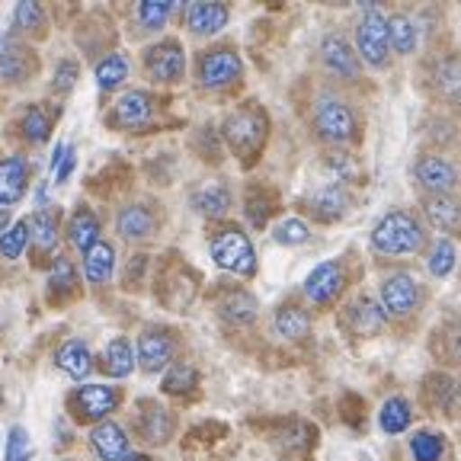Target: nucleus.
Masks as SVG:
<instances>
[{
  "label": "nucleus",
  "mask_w": 461,
  "mask_h": 461,
  "mask_svg": "<svg viewBox=\"0 0 461 461\" xmlns=\"http://www.w3.org/2000/svg\"><path fill=\"white\" fill-rule=\"evenodd\" d=\"M420 244H423V228L407 212H391L372 230V247L382 253H391V257L420 250Z\"/></svg>",
  "instance_id": "nucleus-1"
},
{
  "label": "nucleus",
  "mask_w": 461,
  "mask_h": 461,
  "mask_svg": "<svg viewBox=\"0 0 461 461\" xmlns=\"http://www.w3.org/2000/svg\"><path fill=\"white\" fill-rule=\"evenodd\" d=\"M212 259L221 269H228V273H238V276L257 273V253H253L247 234L238 228H224L212 238Z\"/></svg>",
  "instance_id": "nucleus-2"
},
{
  "label": "nucleus",
  "mask_w": 461,
  "mask_h": 461,
  "mask_svg": "<svg viewBox=\"0 0 461 461\" xmlns=\"http://www.w3.org/2000/svg\"><path fill=\"white\" fill-rule=\"evenodd\" d=\"M224 138H228V144L240 158L253 160V154L259 151V144L267 138V119L253 106L238 109V113L228 115V122H224Z\"/></svg>",
  "instance_id": "nucleus-3"
},
{
  "label": "nucleus",
  "mask_w": 461,
  "mask_h": 461,
  "mask_svg": "<svg viewBox=\"0 0 461 461\" xmlns=\"http://www.w3.org/2000/svg\"><path fill=\"white\" fill-rule=\"evenodd\" d=\"M391 51V20H384L382 10H375L372 4H366V16L359 23V55L368 65L382 68L388 65Z\"/></svg>",
  "instance_id": "nucleus-4"
},
{
  "label": "nucleus",
  "mask_w": 461,
  "mask_h": 461,
  "mask_svg": "<svg viewBox=\"0 0 461 461\" xmlns=\"http://www.w3.org/2000/svg\"><path fill=\"white\" fill-rule=\"evenodd\" d=\"M314 125L327 141L343 144V141L353 138L356 115H353V109L346 106L343 100H337V96H321L317 106H314Z\"/></svg>",
  "instance_id": "nucleus-5"
},
{
  "label": "nucleus",
  "mask_w": 461,
  "mask_h": 461,
  "mask_svg": "<svg viewBox=\"0 0 461 461\" xmlns=\"http://www.w3.org/2000/svg\"><path fill=\"white\" fill-rule=\"evenodd\" d=\"M144 68L154 80L160 84H176L186 71V55H183V45L167 39V42L154 45V49L144 51Z\"/></svg>",
  "instance_id": "nucleus-6"
},
{
  "label": "nucleus",
  "mask_w": 461,
  "mask_h": 461,
  "mask_svg": "<svg viewBox=\"0 0 461 461\" xmlns=\"http://www.w3.org/2000/svg\"><path fill=\"white\" fill-rule=\"evenodd\" d=\"M199 77L205 86L218 90V86H228L240 77V58L234 55L230 49H215V51H205L199 65Z\"/></svg>",
  "instance_id": "nucleus-7"
},
{
  "label": "nucleus",
  "mask_w": 461,
  "mask_h": 461,
  "mask_svg": "<svg viewBox=\"0 0 461 461\" xmlns=\"http://www.w3.org/2000/svg\"><path fill=\"white\" fill-rule=\"evenodd\" d=\"M382 304H384V311H388V314H394V317L413 314V308L420 304L417 282H413L407 273H397V276H391V279H384Z\"/></svg>",
  "instance_id": "nucleus-8"
},
{
  "label": "nucleus",
  "mask_w": 461,
  "mask_h": 461,
  "mask_svg": "<svg viewBox=\"0 0 461 461\" xmlns=\"http://www.w3.org/2000/svg\"><path fill=\"white\" fill-rule=\"evenodd\" d=\"M115 403H119V391L109 384H84L74 394V407L84 420H103L115 411Z\"/></svg>",
  "instance_id": "nucleus-9"
},
{
  "label": "nucleus",
  "mask_w": 461,
  "mask_h": 461,
  "mask_svg": "<svg viewBox=\"0 0 461 461\" xmlns=\"http://www.w3.org/2000/svg\"><path fill=\"white\" fill-rule=\"evenodd\" d=\"M173 356V339L167 330H144L138 339V362L144 372H160Z\"/></svg>",
  "instance_id": "nucleus-10"
},
{
  "label": "nucleus",
  "mask_w": 461,
  "mask_h": 461,
  "mask_svg": "<svg viewBox=\"0 0 461 461\" xmlns=\"http://www.w3.org/2000/svg\"><path fill=\"white\" fill-rule=\"evenodd\" d=\"M343 288V273L337 263H321L314 273L304 279V295L314 304H330Z\"/></svg>",
  "instance_id": "nucleus-11"
},
{
  "label": "nucleus",
  "mask_w": 461,
  "mask_h": 461,
  "mask_svg": "<svg viewBox=\"0 0 461 461\" xmlns=\"http://www.w3.org/2000/svg\"><path fill=\"white\" fill-rule=\"evenodd\" d=\"M413 173H417L420 186H426L436 195H448V189H452L455 180H458V170L442 158H423L417 167H413Z\"/></svg>",
  "instance_id": "nucleus-12"
},
{
  "label": "nucleus",
  "mask_w": 461,
  "mask_h": 461,
  "mask_svg": "<svg viewBox=\"0 0 461 461\" xmlns=\"http://www.w3.org/2000/svg\"><path fill=\"white\" fill-rule=\"evenodd\" d=\"M26 183H29L26 158L0 160V205H4V209L23 199V193H26Z\"/></svg>",
  "instance_id": "nucleus-13"
},
{
  "label": "nucleus",
  "mask_w": 461,
  "mask_h": 461,
  "mask_svg": "<svg viewBox=\"0 0 461 461\" xmlns=\"http://www.w3.org/2000/svg\"><path fill=\"white\" fill-rule=\"evenodd\" d=\"M90 446L100 455L103 461H122L129 458V439H125V429L115 423H100L94 432H90Z\"/></svg>",
  "instance_id": "nucleus-14"
},
{
  "label": "nucleus",
  "mask_w": 461,
  "mask_h": 461,
  "mask_svg": "<svg viewBox=\"0 0 461 461\" xmlns=\"http://www.w3.org/2000/svg\"><path fill=\"white\" fill-rule=\"evenodd\" d=\"M321 58H324L327 71L339 74V77H356V74H359V61H356L353 49H349V42H346L343 36H337V32L324 39Z\"/></svg>",
  "instance_id": "nucleus-15"
},
{
  "label": "nucleus",
  "mask_w": 461,
  "mask_h": 461,
  "mask_svg": "<svg viewBox=\"0 0 461 461\" xmlns=\"http://www.w3.org/2000/svg\"><path fill=\"white\" fill-rule=\"evenodd\" d=\"M26 74H32V51H26L14 36L0 42V77L20 84Z\"/></svg>",
  "instance_id": "nucleus-16"
},
{
  "label": "nucleus",
  "mask_w": 461,
  "mask_h": 461,
  "mask_svg": "<svg viewBox=\"0 0 461 461\" xmlns=\"http://www.w3.org/2000/svg\"><path fill=\"white\" fill-rule=\"evenodd\" d=\"M151 113H154V103L144 90H129V94H122V100L115 103V122L125 125V129L144 125L151 119Z\"/></svg>",
  "instance_id": "nucleus-17"
},
{
  "label": "nucleus",
  "mask_w": 461,
  "mask_h": 461,
  "mask_svg": "<svg viewBox=\"0 0 461 461\" xmlns=\"http://www.w3.org/2000/svg\"><path fill=\"white\" fill-rule=\"evenodd\" d=\"M228 23V7L221 4H189L186 7V26L195 36H215L218 29Z\"/></svg>",
  "instance_id": "nucleus-18"
},
{
  "label": "nucleus",
  "mask_w": 461,
  "mask_h": 461,
  "mask_svg": "<svg viewBox=\"0 0 461 461\" xmlns=\"http://www.w3.org/2000/svg\"><path fill=\"white\" fill-rule=\"evenodd\" d=\"M55 366L65 375H71V378H86L90 368H94V356H90L86 343H80V339H68V343L55 353Z\"/></svg>",
  "instance_id": "nucleus-19"
},
{
  "label": "nucleus",
  "mask_w": 461,
  "mask_h": 461,
  "mask_svg": "<svg viewBox=\"0 0 461 461\" xmlns=\"http://www.w3.org/2000/svg\"><path fill=\"white\" fill-rule=\"evenodd\" d=\"M115 228H119L122 238L144 240L154 234V215H151V209H144V205H125V209L119 212V218H115Z\"/></svg>",
  "instance_id": "nucleus-20"
},
{
  "label": "nucleus",
  "mask_w": 461,
  "mask_h": 461,
  "mask_svg": "<svg viewBox=\"0 0 461 461\" xmlns=\"http://www.w3.org/2000/svg\"><path fill=\"white\" fill-rule=\"evenodd\" d=\"M113 267H115V250L106 240H100V244H94L84 253V276H86V282H94V285L109 282Z\"/></svg>",
  "instance_id": "nucleus-21"
},
{
  "label": "nucleus",
  "mask_w": 461,
  "mask_h": 461,
  "mask_svg": "<svg viewBox=\"0 0 461 461\" xmlns=\"http://www.w3.org/2000/svg\"><path fill=\"white\" fill-rule=\"evenodd\" d=\"M68 240H71L77 250H90L94 244H100V221H96L94 212H74V218L68 221Z\"/></svg>",
  "instance_id": "nucleus-22"
},
{
  "label": "nucleus",
  "mask_w": 461,
  "mask_h": 461,
  "mask_svg": "<svg viewBox=\"0 0 461 461\" xmlns=\"http://www.w3.org/2000/svg\"><path fill=\"white\" fill-rule=\"evenodd\" d=\"M103 368H106V375H113V378L131 375V368H135V353H131L129 339L115 337L113 343L106 346V353H103Z\"/></svg>",
  "instance_id": "nucleus-23"
},
{
  "label": "nucleus",
  "mask_w": 461,
  "mask_h": 461,
  "mask_svg": "<svg viewBox=\"0 0 461 461\" xmlns=\"http://www.w3.org/2000/svg\"><path fill=\"white\" fill-rule=\"evenodd\" d=\"M173 432V420L164 407L158 403H144V413H141V436L148 442H167Z\"/></svg>",
  "instance_id": "nucleus-24"
},
{
  "label": "nucleus",
  "mask_w": 461,
  "mask_h": 461,
  "mask_svg": "<svg viewBox=\"0 0 461 461\" xmlns=\"http://www.w3.org/2000/svg\"><path fill=\"white\" fill-rule=\"evenodd\" d=\"M311 209L321 221H337L346 212V193L339 186H324L311 195Z\"/></svg>",
  "instance_id": "nucleus-25"
},
{
  "label": "nucleus",
  "mask_w": 461,
  "mask_h": 461,
  "mask_svg": "<svg viewBox=\"0 0 461 461\" xmlns=\"http://www.w3.org/2000/svg\"><path fill=\"white\" fill-rule=\"evenodd\" d=\"M29 234L36 240L39 250H55L58 244V212L55 209H39L29 221Z\"/></svg>",
  "instance_id": "nucleus-26"
},
{
  "label": "nucleus",
  "mask_w": 461,
  "mask_h": 461,
  "mask_svg": "<svg viewBox=\"0 0 461 461\" xmlns=\"http://www.w3.org/2000/svg\"><path fill=\"white\" fill-rule=\"evenodd\" d=\"M193 205L202 212V215L221 218L224 212L230 209V193L224 186H218V183H209V186L199 189V193L193 195Z\"/></svg>",
  "instance_id": "nucleus-27"
},
{
  "label": "nucleus",
  "mask_w": 461,
  "mask_h": 461,
  "mask_svg": "<svg viewBox=\"0 0 461 461\" xmlns=\"http://www.w3.org/2000/svg\"><path fill=\"white\" fill-rule=\"evenodd\" d=\"M349 324H353L356 333L368 337V333H375L382 327V311H378L375 302H368V298H359V302L349 304Z\"/></svg>",
  "instance_id": "nucleus-28"
},
{
  "label": "nucleus",
  "mask_w": 461,
  "mask_h": 461,
  "mask_svg": "<svg viewBox=\"0 0 461 461\" xmlns=\"http://www.w3.org/2000/svg\"><path fill=\"white\" fill-rule=\"evenodd\" d=\"M276 330H279V337H285V339H302V337H308L311 321L302 308L288 304V308H282L279 314H276Z\"/></svg>",
  "instance_id": "nucleus-29"
},
{
  "label": "nucleus",
  "mask_w": 461,
  "mask_h": 461,
  "mask_svg": "<svg viewBox=\"0 0 461 461\" xmlns=\"http://www.w3.org/2000/svg\"><path fill=\"white\" fill-rule=\"evenodd\" d=\"M426 215H429L432 224H439V228H452L461 218V205L452 195H429L426 199Z\"/></svg>",
  "instance_id": "nucleus-30"
},
{
  "label": "nucleus",
  "mask_w": 461,
  "mask_h": 461,
  "mask_svg": "<svg viewBox=\"0 0 461 461\" xmlns=\"http://www.w3.org/2000/svg\"><path fill=\"white\" fill-rule=\"evenodd\" d=\"M221 317H228L234 324H250L253 317H257V302L247 292H230L221 302Z\"/></svg>",
  "instance_id": "nucleus-31"
},
{
  "label": "nucleus",
  "mask_w": 461,
  "mask_h": 461,
  "mask_svg": "<svg viewBox=\"0 0 461 461\" xmlns=\"http://www.w3.org/2000/svg\"><path fill=\"white\" fill-rule=\"evenodd\" d=\"M378 420H382L384 432H403L411 426V403L403 401V397H391V401H384Z\"/></svg>",
  "instance_id": "nucleus-32"
},
{
  "label": "nucleus",
  "mask_w": 461,
  "mask_h": 461,
  "mask_svg": "<svg viewBox=\"0 0 461 461\" xmlns=\"http://www.w3.org/2000/svg\"><path fill=\"white\" fill-rule=\"evenodd\" d=\"M125 74H129V61H125V55H106L100 65H96V84H100L103 90H113V86L122 84Z\"/></svg>",
  "instance_id": "nucleus-33"
},
{
  "label": "nucleus",
  "mask_w": 461,
  "mask_h": 461,
  "mask_svg": "<svg viewBox=\"0 0 461 461\" xmlns=\"http://www.w3.org/2000/svg\"><path fill=\"white\" fill-rule=\"evenodd\" d=\"M23 135H26L29 141L42 144L45 138L51 135V115L45 113L42 106H29V113L23 115Z\"/></svg>",
  "instance_id": "nucleus-34"
},
{
  "label": "nucleus",
  "mask_w": 461,
  "mask_h": 461,
  "mask_svg": "<svg viewBox=\"0 0 461 461\" xmlns=\"http://www.w3.org/2000/svg\"><path fill=\"white\" fill-rule=\"evenodd\" d=\"M391 49L401 51V55H411L417 49V29L407 16H394L391 20Z\"/></svg>",
  "instance_id": "nucleus-35"
},
{
  "label": "nucleus",
  "mask_w": 461,
  "mask_h": 461,
  "mask_svg": "<svg viewBox=\"0 0 461 461\" xmlns=\"http://www.w3.org/2000/svg\"><path fill=\"white\" fill-rule=\"evenodd\" d=\"M195 368L189 366V362H173V368L167 372V378H164V391L167 394H183V391H189V388H195Z\"/></svg>",
  "instance_id": "nucleus-36"
},
{
  "label": "nucleus",
  "mask_w": 461,
  "mask_h": 461,
  "mask_svg": "<svg viewBox=\"0 0 461 461\" xmlns=\"http://www.w3.org/2000/svg\"><path fill=\"white\" fill-rule=\"evenodd\" d=\"M411 452L417 461H439L442 458V436L439 432H417L411 439Z\"/></svg>",
  "instance_id": "nucleus-37"
},
{
  "label": "nucleus",
  "mask_w": 461,
  "mask_h": 461,
  "mask_svg": "<svg viewBox=\"0 0 461 461\" xmlns=\"http://www.w3.org/2000/svg\"><path fill=\"white\" fill-rule=\"evenodd\" d=\"M26 240H29V221H16L14 228H7L0 234V253L7 259H16L26 250Z\"/></svg>",
  "instance_id": "nucleus-38"
},
{
  "label": "nucleus",
  "mask_w": 461,
  "mask_h": 461,
  "mask_svg": "<svg viewBox=\"0 0 461 461\" xmlns=\"http://www.w3.org/2000/svg\"><path fill=\"white\" fill-rule=\"evenodd\" d=\"M170 14H173L170 0H144V4H138V20L148 29H160Z\"/></svg>",
  "instance_id": "nucleus-39"
},
{
  "label": "nucleus",
  "mask_w": 461,
  "mask_h": 461,
  "mask_svg": "<svg viewBox=\"0 0 461 461\" xmlns=\"http://www.w3.org/2000/svg\"><path fill=\"white\" fill-rule=\"evenodd\" d=\"M4 458L7 461H29L32 458V442H29V432L23 429V426H10Z\"/></svg>",
  "instance_id": "nucleus-40"
},
{
  "label": "nucleus",
  "mask_w": 461,
  "mask_h": 461,
  "mask_svg": "<svg viewBox=\"0 0 461 461\" xmlns=\"http://www.w3.org/2000/svg\"><path fill=\"white\" fill-rule=\"evenodd\" d=\"M273 238H276V244H285V247L304 244V240H308V224H304L302 218H288V221L276 224Z\"/></svg>",
  "instance_id": "nucleus-41"
},
{
  "label": "nucleus",
  "mask_w": 461,
  "mask_h": 461,
  "mask_svg": "<svg viewBox=\"0 0 461 461\" xmlns=\"http://www.w3.org/2000/svg\"><path fill=\"white\" fill-rule=\"evenodd\" d=\"M426 267H429L432 276H448L455 267V247L448 240H439V244L432 247L429 259H426Z\"/></svg>",
  "instance_id": "nucleus-42"
},
{
  "label": "nucleus",
  "mask_w": 461,
  "mask_h": 461,
  "mask_svg": "<svg viewBox=\"0 0 461 461\" xmlns=\"http://www.w3.org/2000/svg\"><path fill=\"white\" fill-rule=\"evenodd\" d=\"M74 282H77V273H74V263L65 257L55 259V269H51V292H68V288H74Z\"/></svg>",
  "instance_id": "nucleus-43"
},
{
  "label": "nucleus",
  "mask_w": 461,
  "mask_h": 461,
  "mask_svg": "<svg viewBox=\"0 0 461 461\" xmlns=\"http://www.w3.org/2000/svg\"><path fill=\"white\" fill-rule=\"evenodd\" d=\"M16 26L20 29H42L45 26V14L39 4H29V0H23V4H16V14H14Z\"/></svg>",
  "instance_id": "nucleus-44"
},
{
  "label": "nucleus",
  "mask_w": 461,
  "mask_h": 461,
  "mask_svg": "<svg viewBox=\"0 0 461 461\" xmlns=\"http://www.w3.org/2000/svg\"><path fill=\"white\" fill-rule=\"evenodd\" d=\"M74 80H77V65H74V61H61L58 71H55V90L65 94V90H71L74 86Z\"/></svg>",
  "instance_id": "nucleus-45"
},
{
  "label": "nucleus",
  "mask_w": 461,
  "mask_h": 461,
  "mask_svg": "<svg viewBox=\"0 0 461 461\" xmlns=\"http://www.w3.org/2000/svg\"><path fill=\"white\" fill-rule=\"evenodd\" d=\"M71 170H74V151L68 148L65 158H61V164H58V170H55V183H65L68 176H71Z\"/></svg>",
  "instance_id": "nucleus-46"
},
{
  "label": "nucleus",
  "mask_w": 461,
  "mask_h": 461,
  "mask_svg": "<svg viewBox=\"0 0 461 461\" xmlns=\"http://www.w3.org/2000/svg\"><path fill=\"white\" fill-rule=\"evenodd\" d=\"M4 224H7V209H0V230H4Z\"/></svg>",
  "instance_id": "nucleus-47"
},
{
  "label": "nucleus",
  "mask_w": 461,
  "mask_h": 461,
  "mask_svg": "<svg viewBox=\"0 0 461 461\" xmlns=\"http://www.w3.org/2000/svg\"><path fill=\"white\" fill-rule=\"evenodd\" d=\"M125 461H151V458H144V455H129Z\"/></svg>",
  "instance_id": "nucleus-48"
},
{
  "label": "nucleus",
  "mask_w": 461,
  "mask_h": 461,
  "mask_svg": "<svg viewBox=\"0 0 461 461\" xmlns=\"http://www.w3.org/2000/svg\"><path fill=\"white\" fill-rule=\"evenodd\" d=\"M455 103H458V109H461V90H458V94H455Z\"/></svg>",
  "instance_id": "nucleus-49"
}]
</instances>
